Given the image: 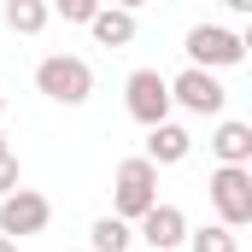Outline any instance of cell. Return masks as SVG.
Returning a JSON list of instances; mask_svg holds the SVG:
<instances>
[{"instance_id":"6da1fadb","label":"cell","mask_w":252,"mask_h":252,"mask_svg":"<svg viewBox=\"0 0 252 252\" xmlns=\"http://www.w3.org/2000/svg\"><path fill=\"white\" fill-rule=\"evenodd\" d=\"M35 88L53 106H82L94 94V70H88V59H76V53H47V59L35 64Z\"/></svg>"},{"instance_id":"7a4b0ae2","label":"cell","mask_w":252,"mask_h":252,"mask_svg":"<svg viewBox=\"0 0 252 252\" xmlns=\"http://www.w3.org/2000/svg\"><path fill=\"white\" fill-rule=\"evenodd\" d=\"M153 205H158V170L147 158H124L118 182H112V217L118 223H141Z\"/></svg>"},{"instance_id":"3957f363","label":"cell","mask_w":252,"mask_h":252,"mask_svg":"<svg viewBox=\"0 0 252 252\" xmlns=\"http://www.w3.org/2000/svg\"><path fill=\"white\" fill-rule=\"evenodd\" d=\"M182 53H188L193 70H229V64H241L247 59V41L235 35V30H223V24H193L188 30V41H182Z\"/></svg>"},{"instance_id":"277c9868","label":"cell","mask_w":252,"mask_h":252,"mask_svg":"<svg viewBox=\"0 0 252 252\" xmlns=\"http://www.w3.org/2000/svg\"><path fill=\"white\" fill-rule=\"evenodd\" d=\"M205 193H211L217 223H223L229 235L252 223V170H229V164H217V170H211V182H205Z\"/></svg>"},{"instance_id":"5b68a950","label":"cell","mask_w":252,"mask_h":252,"mask_svg":"<svg viewBox=\"0 0 252 252\" xmlns=\"http://www.w3.org/2000/svg\"><path fill=\"white\" fill-rule=\"evenodd\" d=\"M170 82V106H182L193 118H223V106H229V88L211 76V70H182V76H164Z\"/></svg>"},{"instance_id":"8992f818","label":"cell","mask_w":252,"mask_h":252,"mask_svg":"<svg viewBox=\"0 0 252 252\" xmlns=\"http://www.w3.org/2000/svg\"><path fill=\"white\" fill-rule=\"evenodd\" d=\"M124 106H129V118L141 129H158V124H170V82L158 76V70H135L124 82Z\"/></svg>"},{"instance_id":"52a82bcc","label":"cell","mask_w":252,"mask_h":252,"mask_svg":"<svg viewBox=\"0 0 252 252\" xmlns=\"http://www.w3.org/2000/svg\"><path fill=\"white\" fill-rule=\"evenodd\" d=\"M53 223V205H47V193H35V188H18V193H6L0 199V235L18 247L24 235H41Z\"/></svg>"},{"instance_id":"ba28073f","label":"cell","mask_w":252,"mask_h":252,"mask_svg":"<svg viewBox=\"0 0 252 252\" xmlns=\"http://www.w3.org/2000/svg\"><path fill=\"white\" fill-rule=\"evenodd\" d=\"M135 235L153 252H182L188 247V217H182V205H164V199H158V205L135 223Z\"/></svg>"},{"instance_id":"9c48e42d","label":"cell","mask_w":252,"mask_h":252,"mask_svg":"<svg viewBox=\"0 0 252 252\" xmlns=\"http://www.w3.org/2000/svg\"><path fill=\"white\" fill-rule=\"evenodd\" d=\"M211 153H217V164H229V170H252V124L223 118L217 135H211Z\"/></svg>"},{"instance_id":"30bf717a","label":"cell","mask_w":252,"mask_h":252,"mask_svg":"<svg viewBox=\"0 0 252 252\" xmlns=\"http://www.w3.org/2000/svg\"><path fill=\"white\" fill-rule=\"evenodd\" d=\"M188 153H193V135H188L182 124H158V129H147V153H141V158H147L153 170H158V164H182Z\"/></svg>"},{"instance_id":"8fae6325","label":"cell","mask_w":252,"mask_h":252,"mask_svg":"<svg viewBox=\"0 0 252 252\" xmlns=\"http://www.w3.org/2000/svg\"><path fill=\"white\" fill-rule=\"evenodd\" d=\"M88 30H94L100 47H129V41H135V12H129V6H100Z\"/></svg>"},{"instance_id":"7c38bea8","label":"cell","mask_w":252,"mask_h":252,"mask_svg":"<svg viewBox=\"0 0 252 252\" xmlns=\"http://www.w3.org/2000/svg\"><path fill=\"white\" fill-rule=\"evenodd\" d=\"M47 18H53L47 0H6V30H18V35H41Z\"/></svg>"},{"instance_id":"4fadbf2b","label":"cell","mask_w":252,"mask_h":252,"mask_svg":"<svg viewBox=\"0 0 252 252\" xmlns=\"http://www.w3.org/2000/svg\"><path fill=\"white\" fill-rule=\"evenodd\" d=\"M88 241H94V252H129V241H135V229H129V223H118V217H94Z\"/></svg>"},{"instance_id":"5bb4252c","label":"cell","mask_w":252,"mask_h":252,"mask_svg":"<svg viewBox=\"0 0 252 252\" xmlns=\"http://www.w3.org/2000/svg\"><path fill=\"white\" fill-rule=\"evenodd\" d=\"M188 252H241V235H229L223 223H205L188 235Z\"/></svg>"},{"instance_id":"9a60e30c","label":"cell","mask_w":252,"mask_h":252,"mask_svg":"<svg viewBox=\"0 0 252 252\" xmlns=\"http://www.w3.org/2000/svg\"><path fill=\"white\" fill-rule=\"evenodd\" d=\"M6 193H18V153L12 147H0V199Z\"/></svg>"},{"instance_id":"2e32d148","label":"cell","mask_w":252,"mask_h":252,"mask_svg":"<svg viewBox=\"0 0 252 252\" xmlns=\"http://www.w3.org/2000/svg\"><path fill=\"white\" fill-rule=\"evenodd\" d=\"M59 12H64V24H94V0H59Z\"/></svg>"},{"instance_id":"e0dca14e","label":"cell","mask_w":252,"mask_h":252,"mask_svg":"<svg viewBox=\"0 0 252 252\" xmlns=\"http://www.w3.org/2000/svg\"><path fill=\"white\" fill-rule=\"evenodd\" d=\"M0 252H18V247H12V241H6V235H0Z\"/></svg>"},{"instance_id":"ac0fdd59","label":"cell","mask_w":252,"mask_h":252,"mask_svg":"<svg viewBox=\"0 0 252 252\" xmlns=\"http://www.w3.org/2000/svg\"><path fill=\"white\" fill-rule=\"evenodd\" d=\"M0 147H6V135H0Z\"/></svg>"},{"instance_id":"d6986e66","label":"cell","mask_w":252,"mask_h":252,"mask_svg":"<svg viewBox=\"0 0 252 252\" xmlns=\"http://www.w3.org/2000/svg\"><path fill=\"white\" fill-rule=\"evenodd\" d=\"M0 112H6V100H0Z\"/></svg>"}]
</instances>
